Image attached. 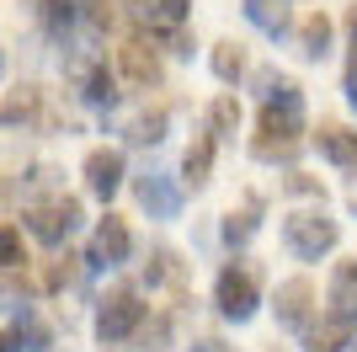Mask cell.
<instances>
[{"label": "cell", "mask_w": 357, "mask_h": 352, "mask_svg": "<svg viewBox=\"0 0 357 352\" xmlns=\"http://www.w3.org/2000/svg\"><path fill=\"white\" fill-rule=\"evenodd\" d=\"M208 129L219 133V139H235V129H240V102H235V91H219V96H213Z\"/></svg>", "instance_id": "d6986e66"}, {"label": "cell", "mask_w": 357, "mask_h": 352, "mask_svg": "<svg viewBox=\"0 0 357 352\" xmlns=\"http://www.w3.org/2000/svg\"><path fill=\"white\" fill-rule=\"evenodd\" d=\"M251 235H256V203L240 208V214H224V240H229V246H245Z\"/></svg>", "instance_id": "484cf974"}, {"label": "cell", "mask_w": 357, "mask_h": 352, "mask_svg": "<svg viewBox=\"0 0 357 352\" xmlns=\"http://www.w3.org/2000/svg\"><path fill=\"white\" fill-rule=\"evenodd\" d=\"M213 305H219L224 321H251L256 305H261V288H256V272L245 262H229L219 267V278H213Z\"/></svg>", "instance_id": "5b68a950"}, {"label": "cell", "mask_w": 357, "mask_h": 352, "mask_svg": "<svg viewBox=\"0 0 357 352\" xmlns=\"http://www.w3.org/2000/svg\"><path fill=\"white\" fill-rule=\"evenodd\" d=\"M272 315H278L283 331H310V325H314V288H310V278L278 283V293H272Z\"/></svg>", "instance_id": "9c48e42d"}, {"label": "cell", "mask_w": 357, "mask_h": 352, "mask_svg": "<svg viewBox=\"0 0 357 352\" xmlns=\"http://www.w3.org/2000/svg\"><path fill=\"white\" fill-rule=\"evenodd\" d=\"M149 43H155V38H149ZM149 43H144V38H128V43L118 48V70H123V80H128V86H139V91H155V86H160V75H165Z\"/></svg>", "instance_id": "8fae6325"}, {"label": "cell", "mask_w": 357, "mask_h": 352, "mask_svg": "<svg viewBox=\"0 0 357 352\" xmlns=\"http://www.w3.org/2000/svg\"><path fill=\"white\" fill-rule=\"evenodd\" d=\"M123 6H128V0H80V16H86L96 32H112V27H123Z\"/></svg>", "instance_id": "44dd1931"}, {"label": "cell", "mask_w": 357, "mask_h": 352, "mask_svg": "<svg viewBox=\"0 0 357 352\" xmlns=\"http://www.w3.org/2000/svg\"><path fill=\"white\" fill-rule=\"evenodd\" d=\"M64 75H70L75 96H80L91 112H112V107H118V75L107 70V59H102V54L75 48V54L64 59Z\"/></svg>", "instance_id": "3957f363"}, {"label": "cell", "mask_w": 357, "mask_h": 352, "mask_svg": "<svg viewBox=\"0 0 357 352\" xmlns=\"http://www.w3.org/2000/svg\"><path fill=\"white\" fill-rule=\"evenodd\" d=\"M75 16H80V0H43V27L54 38H70Z\"/></svg>", "instance_id": "7402d4cb"}, {"label": "cell", "mask_w": 357, "mask_h": 352, "mask_svg": "<svg viewBox=\"0 0 357 352\" xmlns=\"http://www.w3.org/2000/svg\"><path fill=\"white\" fill-rule=\"evenodd\" d=\"M314 149L326 155L331 166H357V133L352 129H342V123H320V133H314Z\"/></svg>", "instance_id": "4fadbf2b"}, {"label": "cell", "mask_w": 357, "mask_h": 352, "mask_svg": "<svg viewBox=\"0 0 357 352\" xmlns=\"http://www.w3.org/2000/svg\"><path fill=\"white\" fill-rule=\"evenodd\" d=\"M128 16H134L155 43L171 48V54H192V38H187V0H128Z\"/></svg>", "instance_id": "277c9868"}, {"label": "cell", "mask_w": 357, "mask_h": 352, "mask_svg": "<svg viewBox=\"0 0 357 352\" xmlns=\"http://www.w3.org/2000/svg\"><path fill=\"white\" fill-rule=\"evenodd\" d=\"M123 176H128V171H123V149H91V155H86V192H91V198H102V203H112V192H118L123 187Z\"/></svg>", "instance_id": "7c38bea8"}, {"label": "cell", "mask_w": 357, "mask_h": 352, "mask_svg": "<svg viewBox=\"0 0 357 352\" xmlns=\"http://www.w3.org/2000/svg\"><path fill=\"white\" fill-rule=\"evenodd\" d=\"M139 325H144V299L134 288H118L102 299V309H96V342L102 347H123Z\"/></svg>", "instance_id": "8992f818"}, {"label": "cell", "mask_w": 357, "mask_h": 352, "mask_svg": "<svg viewBox=\"0 0 357 352\" xmlns=\"http://www.w3.org/2000/svg\"><path fill=\"white\" fill-rule=\"evenodd\" d=\"M181 283V262H176V251H155L144 267V288H176Z\"/></svg>", "instance_id": "ffe728a7"}, {"label": "cell", "mask_w": 357, "mask_h": 352, "mask_svg": "<svg viewBox=\"0 0 357 352\" xmlns=\"http://www.w3.org/2000/svg\"><path fill=\"white\" fill-rule=\"evenodd\" d=\"M134 256V230H128V219H118V214H107L96 230H91V251H86V267H96V272H112V267H123Z\"/></svg>", "instance_id": "ba28073f"}, {"label": "cell", "mask_w": 357, "mask_h": 352, "mask_svg": "<svg viewBox=\"0 0 357 352\" xmlns=\"http://www.w3.org/2000/svg\"><path fill=\"white\" fill-rule=\"evenodd\" d=\"M208 64H213V75H219L224 86H235L240 75H245V54H240V43H219Z\"/></svg>", "instance_id": "603a6c76"}, {"label": "cell", "mask_w": 357, "mask_h": 352, "mask_svg": "<svg viewBox=\"0 0 357 352\" xmlns=\"http://www.w3.org/2000/svg\"><path fill=\"white\" fill-rule=\"evenodd\" d=\"M165 139V112L155 107V112H139L134 123H128V145H160Z\"/></svg>", "instance_id": "cb8c5ba5"}, {"label": "cell", "mask_w": 357, "mask_h": 352, "mask_svg": "<svg viewBox=\"0 0 357 352\" xmlns=\"http://www.w3.org/2000/svg\"><path fill=\"white\" fill-rule=\"evenodd\" d=\"M187 352H229V347H219V342H192Z\"/></svg>", "instance_id": "f546056e"}, {"label": "cell", "mask_w": 357, "mask_h": 352, "mask_svg": "<svg viewBox=\"0 0 357 352\" xmlns=\"http://www.w3.org/2000/svg\"><path fill=\"white\" fill-rule=\"evenodd\" d=\"M245 22L256 32H267V38H283L294 27V16H288V0H245Z\"/></svg>", "instance_id": "9a60e30c"}, {"label": "cell", "mask_w": 357, "mask_h": 352, "mask_svg": "<svg viewBox=\"0 0 357 352\" xmlns=\"http://www.w3.org/2000/svg\"><path fill=\"white\" fill-rule=\"evenodd\" d=\"M326 305H331V315H347V321H357V262H342L336 272H331Z\"/></svg>", "instance_id": "2e32d148"}, {"label": "cell", "mask_w": 357, "mask_h": 352, "mask_svg": "<svg viewBox=\"0 0 357 352\" xmlns=\"http://www.w3.org/2000/svg\"><path fill=\"white\" fill-rule=\"evenodd\" d=\"M347 107L357 112V64H347Z\"/></svg>", "instance_id": "f1b7e54d"}, {"label": "cell", "mask_w": 357, "mask_h": 352, "mask_svg": "<svg viewBox=\"0 0 357 352\" xmlns=\"http://www.w3.org/2000/svg\"><path fill=\"white\" fill-rule=\"evenodd\" d=\"M298 145H304V96H298V86L278 80L261 102V117H256L251 155L256 161H294Z\"/></svg>", "instance_id": "6da1fadb"}, {"label": "cell", "mask_w": 357, "mask_h": 352, "mask_svg": "<svg viewBox=\"0 0 357 352\" xmlns=\"http://www.w3.org/2000/svg\"><path fill=\"white\" fill-rule=\"evenodd\" d=\"M0 256H6V272H16V267L27 262V251H22V230H16V224L0 230Z\"/></svg>", "instance_id": "4316f807"}, {"label": "cell", "mask_w": 357, "mask_h": 352, "mask_svg": "<svg viewBox=\"0 0 357 352\" xmlns=\"http://www.w3.org/2000/svg\"><path fill=\"white\" fill-rule=\"evenodd\" d=\"M336 240H342V224L331 219L326 208H298V214L283 219V246L294 251L298 262H320V256H331Z\"/></svg>", "instance_id": "7a4b0ae2"}, {"label": "cell", "mask_w": 357, "mask_h": 352, "mask_svg": "<svg viewBox=\"0 0 357 352\" xmlns=\"http://www.w3.org/2000/svg\"><path fill=\"white\" fill-rule=\"evenodd\" d=\"M352 325L357 321H347V315H331L326 325H310L304 331V352H347L352 347Z\"/></svg>", "instance_id": "5bb4252c"}, {"label": "cell", "mask_w": 357, "mask_h": 352, "mask_svg": "<svg viewBox=\"0 0 357 352\" xmlns=\"http://www.w3.org/2000/svg\"><path fill=\"white\" fill-rule=\"evenodd\" d=\"M43 283L54 293L59 288H75V283H80V256H54V262L43 267Z\"/></svg>", "instance_id": "d4e9b609"}, {"label": "cell", "mask_w": 357, "mask_h": 352, "mask_svg": "<svg viewBox=\"0 0 357 352\" xmlns=\"http://www.w3.org/2000/svg\"><path fill=\"white\" fill-rule=\"evenodd\" d=\"M347 27H352V59H347V64H357V11L347 16Z\"/></svg>", "instance_id": "4dcf8cb0"}, {"label": "cell", "mask_w": 357, "mask_h": 352, "mask_svg": "<svg viewBox=\"0 0 357 352\" xmlns=\"http://www.w3.org/2000/svg\"><path fill=\"white\" fill-rule=\"evenodd\" d=\"M134 192H139V208L149 219H176L181 214V187L171 182V171H144L134 182Z\"/></svg>", "instance_id": "30bf717a"}, {"label": "cell", "mask_w": 357, "mask_h": 352, "mask_svg": "<svg viewBox=\"0 0 357 352\" xmlns=\"http://www.w3.org/2000/svg\"><path fill=\"white\" fill-rule=\"evenodd\" d=\"M27 230L38 235L43 246H64V240L80 230V203H75V198H64V192L38 198V203H27Z\"/></svg>", "instance_id": "52a82bcc"}, {"label": "cell", "mask_w": 357, "mask_h": 352, "mask_svg": "<svg viewBox=\"0 0 357 352\" xmlns=\"http://www.w3.org/2000/svg\"><path fill=\"white\" fill-rule=\"evenodd\" d=\"M213 145H219V133H203V139H197L192 149H187V155H181V182H187V187H203V182H208V171H213Z\"/></svg>", "instance_id": "e0dca14e"}, {"label": "cell", "mask_w": 357, "mask_h": 352, "mask_svg": "<svg viewBox=\"0 0 357 352\" xmlns=\"http://www.w3.org/2000/svg\"><path fill=\"white\" fill-rule=\"evenodd\" d=\"M54 166H32L27 171V192H32V203H38V198H54Z\"/></svg>", "instance_id": "83f0119b"}, {"label": "cell", "mask_w": 357, "mask_h": 352, "mask_svg": "<svg viewBox=\"0 0 357 352\" xmlns=\"http://www.w3.org/2000/svg\"><path fill=\"white\" fill-rule=\"evenodd\" d=\"M298 54L304 59H326L331 54V16L326 11L304 16V27H298Z\"/></svg>", "instance_id": "ac0fdd59"}]
</instances>
